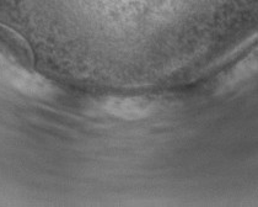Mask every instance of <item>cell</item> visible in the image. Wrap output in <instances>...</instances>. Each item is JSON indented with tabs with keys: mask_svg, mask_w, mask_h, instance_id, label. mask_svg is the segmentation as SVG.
Returning a JSON list of instances; mask_svg holds the SVG:
<instances>
[{
	"mask_svg": "<svg viewBox=\"0 0 258 207\" xmlns=\"http://www.w3.org/2000/svg\"><path fill=\"white\" fill-rule=\"evenodd\" d=\"M103 113L125 121L149 117L154 113L155 105L151 100L142 96H108L100 102Z\"/></svg>",
	"mask_w": 258,
	"mask_h": 207,
	"instance_id": "cell-1",
	"label": "cell"
}]
</instances>
